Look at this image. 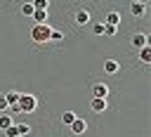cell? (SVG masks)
Wrapping results in <instances>:
<instances>
[{
    "instance_id": "12",
    "label": "cell",
    "mask_w": 151,
    "mask_h": 137,
    "mask_svg": "<svg viewBox=\"0 0 151 137\" xmlns=\"http://www.w3.org/2000/svg\"><path fill=\"white\" fill-rule=\"evenodd\" d=\"M118 24H120V14H118V12H109L104 26H118Z\"/></svg>"
},
{
    "instance_id": "13",
    "label": "cell",
    "mask_w": 151,
    "mask_h": 137,
    "mask_svg": "<svg viewBox=\"0 0 151 137\" xmlns=\"http://www.w3.org/2000/svg\"><path fill=\"white\" fill-rule=\"evenodd\" d=\"M12 123H14V118L9 113H0V130H7Z\"/></svg>"
},
{
    "instance_id": "20",
    "label": "cell",
    "mask_w": 151,
    "mask_h": 137,
    "mask_svg": "<svg viewBox=\"0 0 151 137\" xmlns=\"http://www.w3.org/2000/svg\"><path fill=\"white\" fill-rule=\"evenodd\" d=\"M31 5H33V9H47V7H50L47 0H33Z\"/></svg>"
},
{
    "instance_id": "6",
    "label": "cell",
    "mask_w": 151,
    "mask_h": 137,
    "mask_svg": "<svg viewBox=\"0 0 151 137\" xmlns=\"http://www.w3.org/2000/svg\"><path fill=\"white\" fill-rule=\"evenodd\" d=\"M144 12H146V5H144V2H134V0H132V5H130V14L139 19V17H144Z\"/></svg>"
},
{
    "instance_id": "19",
    "label": "cell",
    "mask_w": 151,
    "mask_h": 137,
    "mask_svg": "<svg viewBox=\"0 0 151 137\" xmlns=\"http://www.w3.org/2000/svg\"><path fill=\"white\" fill-rule=\"evenodd\" d=\"M17 130H19V137H24V135H28V132H31V128H28L26 123H17Z\"/></svg>"
},
{
    "instance_id": "25",
    "label": "cell",
    "mask_w": 151,
    "mask_h": 137,
    "mask_svg": "<svg viewBox=\"0 0 151 137\" xmlns=\"http://www.w3.org/2000/svg\"><path fill=\"white\" fill-rule=\"evenodd\" d=\"M134 2H144V5H146V0H134Z\"/></svg>"
},
{
    "instance_id": "9",
    "label": "cell",
    "mask_w": 151,
    "mask_h": 137,
    "mask_svg": "<svg viewBox=\"0 0 151 137\" xmlns=\"http://www.w3.org/2000/svg\"><path fill=\"white\" fill-rule=\"evenodd\" d=\"M76 24L87 26V24H90V12H87V9H78V12H76Z\"/></svg>"
},
{
    "instance_id": "21",
    "label": "cell",
    "mask_w": 151,
    "mask_h": 137,
    "mask_svg": "<svg viewBox=\"0 0 151 137\" xmlns=\"http://www.w3.org/2000/svg\"><path fill=\"white\" fill-rule=\"evenodd\" d=\"M90 28H92V33H94V35H104V24H92Z\"/></svg>"
},
{
    "instance_id": "3",
    "label": "cell",
    "mask_w": 151,
    "mask_h": 137,
    "mask_svg": "<svg viewBox=\"0 0 151 137\" xmlns=\"http://www.w3.org/2000/svg\"><path fill=\"white\" fill-rule=\"evenodd\" d=\"M109 85L106 83H94L92 85V97H97V99H109Z\"/></svg>"
},
{
    "instance_id": "22",
    "label": "cell",
    "mask_w": 151,
    "mask_h": 137,
    "mask_svg": "<svg viewBox=\"0 0 151 137\" xmlns=\"http://www.w3.org/2000/svg\"><path fill=\"white\" fill-rule=\"evenodd\" d=\"M118 33V26H104V35H116Z\"/></svg>"
},
{
    "instance_id": "24",
    "label": "cell",
    "mask_w": 151,
    "mask_h": 137,
    "mask_svg": "<svg viewBox=\"0 0 151 137\" xmlns=\"http://www.w3.org/2000/svg\"><path fill=\"white\" fill-rule=\"evenodd\" d=\"M9 111H12V113H21V109H19V104H12V106H9Z\"/></svg>"
},
{
    "instance_id": "17",
    "label": "cell",
    "mask_w": 151,
    "mask_h": 137,
    "mask_svg": "<svg viewBox=\"0 0 151 137\" xmlns=\"http://www.w3.org/2000/svg\"><path fill=\"white\" fill-rule=\"evenodd\" d=\"M21 14H24V17H31V14H33V5H31V2H24V5H21Z\"/></svg>"
},
{
    "instance_id": "11",
    "label": "cell",
    "mask_w": 151,
    "mask_h": 137,
    "mask_svg": "<svg viewBox=\"0 0 151 137\" xmlns=\"http://www.w3.org/2000/svg\"><path fill=\"white\" fill-rule=\"evenodd\" d=\"M2 97H5L7 106H12V104H19V97H21V92H14V90H9V92H5Z\"/></svg>"
},
{
    "instance_id": "10",
    "label": "cell",
    "mask_w": 151,
    "mask_h": 137,
    "mask_svg": "<svg viewBox=\"0 0 151 137\" xmlns=\"http://www.w3.org/2000/svg\"><path fill=\"white\" fill-rule=\"evenodd\" d=\"M118 68H120L118 59H106V61H104V71H106V73H118Z\"/></svg>"
},
{
    "instance_id": "5",
    "label": "cell",
    "mask_w": 151,
    "mask_h": 137,
    "mask_svg": "<svg viewBox=\"0 0 151 137\" xmlns=\"http://www.w3.org/2000/svg\"><path fill=\"white\" fill-rule=\"evenodd\" d=\"M68 128H71V132H73V135H83V132L87 130V120H83V118H76V120H73Z\"/></svg>"
},
{
    "instance_id": "8",
    "label": "cell",
    "mask_w": 151,
    "mask_h": 137,
    "mask_svg": "<svg viewBox=\"0 0 151 137\" xmlns=\"http://www.w3.org/2000/svg\"><path fill=\"white\" fill-rule=\"evenodd\" d=\"M132 45H134L137 50H142L144 45H149V35H144V33H134V35H132Z\"/></svg>"
},
{
    "instance_id": "4",
    "label": "cell",
    "mask_w": 151,
    "mask_h": 137,
    "mask_svg": "<svg viewBox=\"0 0 151 137\" xmlns=\"http://www.w3.org/2000/svg\"><path fill=\"white\" fill-rule=\"evenodd\" d=\"M90 106H92V111H94V113H104V111L109 109V99H97V97H92Z\"/></svg>"
},
{
    "instance_id": "1",
    "label": "cell",
    "mask_w": 151,
    "mask_h": 137,
    "mask_svg": "<svg viewBox=\"0 0 151 137\" xmlns=\"http://www.w3.org/2000/svg\"><path fill=\"white\" fill-rule=\"evenodd\" d=\"M50 33H52V26H47V24H33L31 26V40L35 45L50 43Z\"/></svg>"
},
{
    "instance_id": "18",
    "label": "cell",
    "mask_w": 151,
    "mask_h": 137,
    "mask_svg": "<svg viewBox=\"0 0 151 137\" xmlns=\"http://www.w3.org/2000/svg\"><path fill=\"white\" fill-rule=\"evenodd\" d=\"M50 40H54V43H61V40H64V33L52 28V33H50Z\"/></svg>"
},
{
    "instance_id": "23",
    "label": "cell",
    "mask_w": 151,
    "mask_h": 137,
    "mask_svg": "<svg viewBox=\"0 0 151 137\" xmlns=\"http://www.w3.org/2000/svg\"><path fill=\"white\" fill-rule=\"evenodd\" d=\"M7 109H9V106H7V102H5V97L0 94V113H5Z\"/></svg>"
},
{
    "instance_id": "14",
    "label": "cell",
    "mask_w": 151,
    "mask_h": 137,
    "mask_svg": "<svg viewBox=\"0 0 151 137\" xmlns=\"http://www.w3.org/2000/svg\"><path fill=\"white\" fill-rule=\"evenodd\" d=\"M139 59H142L144 64H149V61H151V47H149V45H144V47L139 50Z\"/></svg>"
},
{
    "instance_id": "15",
    "label": "cell",
    "mask_w": 151,
    "mask_h": 137,
    "mask_svg": "<svg viewBox=\"0 0 151 137\" xmlns=\"http://www.w3.org/2000/svg\"><path fill=\"white\" fill-rule=\"evenodd\" d=\"M76 118H78V116H76L73 111H64V113H61V123H64V125H71Z\"/></svg>"
},
{
    "instance_id": "2",
    "label": "cell",
    "mask_w": 151,
    "mask_h": 137,
    "mask_svg": "<svg viewBox=\"0 0 151 137\" xmlns=\"http://www.w3.org/2000/svg\"><path fill=\"white\" fill-rule=\"evenodd\" d=\"M19 109H21V113H33L38 109V99L33 94H21L19 97Z\"/></svg>"
},
{
    "instance_id": "7",
    "label": "cell",
    "mask_w": 151,
    "mask_h": 137,
    "mask_svg": "<svg viewBox=\"0 0 151 137\" xmlns=\"http://www.w3.org/2000/svg\"><path fill=\"white\" fill-rule=\"evenodd\" d=\"M31 19H33V24H47V9H33Z\"/></svg>"
},
{
    "instance_id": "16",
    "label": "cell",
    "mask_w": 151,
    "mask_h": 137,
    "mask_svg": "<svg viewBox=\"0 0 151 137\" xmlns=\"http://www.w3.org/2000/svg\"><path fill=\"white\" fill-rule=\"evenodd\" d=\"M5 137H19V130H17V123H12L7 130H5Z\"/></svg>"
}]
</instances>
